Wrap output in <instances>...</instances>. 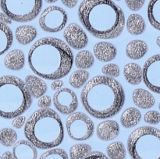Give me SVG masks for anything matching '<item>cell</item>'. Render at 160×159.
<instances>
[{"label": "cell", "mask_w": 160, "mask_h": 159, "mask_svg": "<svg viewBox=\"0 0 160 159\" xmlns=\"http://www.w3.org/2000/svg\"><path fill=\"white\" fill-rule=\"evenodd\" d=\"M68 136L73 140L83 141L93 136L95 124L84 112H74L69 115L66 121Z\"/></svg>", "instance_id": "8"}, {"label": "cell", "mask_w": 160, "mask_h": 159, "mask_svg": "<svg viewBox=\"0 0 160 159\" xmlns=\"http://www.w3.org/2000/svg\"><path fill=\"white\" fill-rule=\"evenodd\" d=\"M131 159H160V130L152 126L134 129L128 139Z\"/></svg>", "instance_id": "6"}, {"label": "cell", "mask_w": 160, "mask_h": 159, "mask_svg": "<svg viewBox=\"0 0 160 159\" xmlns=\"http://www.w3.org/2000/svg\"><path fill=\"white\" fill-rule=\"evenodd\" d=\"M159 110H160V102H159Z\"/></svg>", "instance_id": "44"}, {"label": "cell", "mask_w": 160, "mask_h": 159, "mask_svg": "<svg viewBox=\"0 0 160 159\" xmlns=\"http://www.w3.org/2000/svg\"><path fill=\"white\" fill-rule=\"evenodd\" d=\"M74 63L79 70H87L92 67L95 63V57L91 51L83 50L77 54L74 59Z\"/></svg>", "instance_id": "26"}, {"label": "cell", "mask_w": 160, "mask_h": 159, "mask_svg": "<svg viewBox=\"0 0 160 159\" xmlns=\"http://www.w3.org/2000/svg\"><path fill=\"white\" fill-rule=\"evenodd\" d=\"M92 152V147L87 143H78L70 148V159H84Z\"/></svg>", "instance_id": "28"}, {"label": "cell", "mask_w": 160, "mask_h": 159, "mask_svg": "<svg viewBox=\"0 0 160 159\" xmlns=\"http://www.w3.org/2000/svg\"><path fill=\"white\" fill-rule=\"evenodd\" d=\"M81 100L89 115L98 119H106L121 111L125 102V93L120 83L114 78L96 76L84 86Z\"/></svg>", "instance_id": "2"}, {"label": "cell", "mask_w": 160, "mask_h": 159, "mask_svg": "<svg viewBox=\"0 0 160 159\" xmlns=\"http://www.w3.org/2000/svg\"><path fill=\"white\" fill-rule=\"evenodd\" d=\"M0 7L12 21L27 23L40 13L42 0H0Z\"/></svg>", "instance_id": "7"}, {"label": "cell", "mask_w": 160, "mask_h": 159, "mask_svg": "<svg viewBox=\"0 0 160 159\" xmlns=\"http://www.w3.org/2000/svg\"><path fill=\"white\" fill-rule=\"evenodd\" d=\"M127 30L131 35H141L145 32L146 24L143 17L139 14H131L126 22Z\"/></svg>", "instance_id": "23"}, {"label": "cell", "mask_w": 160, "mask_h": 159, "mask_svg": "<svg viewBox=\"0 0 160 159\" xmlns=\"http://www.w3.org/2000/svg\"><path fill=\"white\" fill-rule=\"evenodd\" d=\"M0 159H2V158H1V156H0Z\"/></svg>", "instance_id": "46"}, {"label": "cell", "mask_w": 160, "mask_h": 159, "mask_svg": "<svg viewBox=\"0 0 160 159\" xmlns=\"http://www.w3.org/2000/svg\"><path fill=\"white\" fill-rule=\"evenodd\" d=\"M116 1H121V0H116Z\"/></svg>", "instance_id": "45"}, {"label": "cell", "mask_w": 160, "mask_h": 159, "mask_svg": "<svg viewBox=\"0 0 160 159\" xmlns=\"http://www.w3.org/2000/svg\"><path fill=\"white\" fill-rule=\"evenodd\" d=\"M12 153L15 159H37L38 157L37 148L28 140L16 142Z\"/></svg>", "instance_id": "14"}, {"label": "cell", "mask_w": 160, "mask_h": 159, "mask_svg": "<svg viewBox=\"0 0 160 159\" xmlns=\"http://www.w3.org/2000/svg\"><path fill=\"white\" fill-rule=\"evenodd\" d=\"M102 72L104 74V76L115 79V78L118 77L120 76V69L117 64L109 63L107 64V65H105L102 68Z\"/></svg>", "instance_id": "32"}, {"label": "cell", "mask_w": 160, "mask_h": 159, "mask_svg": "<svg viewBox=\"0 0 160 159\" xmlns=\"http://www.w3.org/2000/svg\"><path fill=\"white\" fill-rule=\"evenodd\" d=\"M120 125L114 120H105L97 126L96 135L102 141H110L120 134Z\"/></svg>", "instance_id": "13"}, {"label": "cell", "mask_w": 160, "mask_h": 159, "mask_svg": "<svg viewBox=\"0 0 160 159\" xmlns=\"http://www.w3.org/2000/svg\"><path fill=\"white\" fill-rule=\"evenodd\" d=\"M25 123H26V117L20 115V116H17L13 118L12 122V126L15 129H20L24 126Z\"/></svg>", "instance_id": "36"}, {"label": "cell", "mask_w": 160, "mask_h": 159, "mask_svg": "<svg viewBox=\"0 0 160 159\" xmlns=\"http://www.w3.org/2000/svg\"><path fill=\"white\" fill-rule=\"evenodd\" d=\"M156 44H157L158 46L160 48V36H159V37H157V39H156Z\"/></svg>", "instance_id": "43"}, {"label": "cell", "mask_w": 160, "mask_h": 159, "mask_svg": "<svg viewBox=\"0 0 160 159\" xmlns=\"http://www.w3.org/2000/svg\"><path fill=\"white\" fill-rule=\"evenodd\" d=\"M127 6L131 11H138L143 7L146 0H124Z\"/></svg>", "instance_id": "34"}, {"label": "cell", "mask_w": 160, "mask_h": 159, "mask_svg": "<svg viewBox=\"0 0 160 159\" xmlns=\"http://www.w3.org/2000/svg\"><path fill=\"white\" fill-rule=\"evenodd\" d=\"M94 55L97 59L103 62L113 60L117 55V49L113 44L107 41H101L95 44L93 48Z\"/></svg>", "instance_id": "15"}, {"label": "cell", "mask_w": 160, "mask_h": 159, "mask_svg": "<svg viewBox=\"0 0 160 159\" xmlns=\"http://www.w3.org/2000/svg\"><path fill=\"white\" fill-rule=\"evenodd\" d=\"M84 159H109L106 154L100 151H92L88 157Z\"/></svg>", "instance_id": "37"}, {"label": "cell", "mask_w": 160, "mask_h": 159, "mask_svg": "<svg viewBox=\"0 0 160 159\" xmlns=\"http://www.w3.org/2000/svg\"><path fill=\"white\" fill-rule=\"evenodd\" d=\"M63 84V81L61 80H53L52 83L51 84V88L52 90L57 91V90H60V89L62 88Z\"/></svg>", "instance_id": "38"}, {"label": "cell", "mask_w": 160, "mask_h": 159, "mask_svg": "<svg viewBox=\"0 0 160 159\" xmlns=\"http://www.w3.org/2000/svg\"><path fill=\"white\" fill-rule=\"evenodd\" d=\"M2 159H15L13 157V154L10 151H6L3 153L2 156L1 157Z\"/></svg>", "instance_id": "41"}, {"label": "cell", "mask_w": 160, "mask_h": 159, "mask_svg": "<svg viewBox=\"0 0 160 159\" xmlns=\"http://www.w3.org/2000/svg\"><path fill=\"white\" fill-rule=\"evenodd\" d=\"M132 99L134 104L142 109L151 108L156 103L154 96L149 91L143 88L134 90L132 94Z\"/></svg>", "instance_id": "17"}, {"label": "cell", "mask_w": 160, "mask_h": 159, "mask_svg": "<svg viewBox=\"0 0 160 159\" xmlns=\"http://www.w3.org/2000/svg\"><path fill=\"white\" fill-rule=\"evenodd\" d=\"M148 45L142 40L131 41L126 47V55L129 59L138 60L143 58L148 51Z\"/></svg>", "instance_id": "19"}, {"label": "cell", "mask_w": 160, "mask_h": 159, "mask_svg": "<svg viewBox=\"0 0 160 159\" xmlns=\"http://www.w3.org/2000/svg\"><path fill=\"white\" fill-rule=\"evenodd\" d=\"M53 105L62 115H70L77 110L78 100L77 94L71 89L61 88L53 95Z\"/></svg>", "instance_id": "11"}, {"label": "cell", "mask_w": 160, "mask_h": 159, "mask_svg": "<svg viewBox=\"0 0 160 159\" xmlns=\"http://www.w3.org/2000/svg\"><path fill=\"white\" fill-rule=\"evenodd\" d=\"M142 119V113L138 108L130 107L125 109L120 116V123L125 129L134 127Z\"/></svg>", "instance_id": "21"}, {"label": "cell", "mask_w": 160, "mask_h": 159, "mask_svg": "<svg viewBox=\"0 0 160 159\" xmlns=\"http://www.w3.org/2000/svg\"><path fill=\"white\" fill-rule=\"evenodd\" d=\"M47 3H55L58 1V0H45Z\"/></svg>", "instance_id": "42"}, {"label": "cell", "mask_w": 160, "mask_h": 159, "mask_svg": "<svg viewBox=\"0 0 160 159\" xmlns=\"http://www.w3.org/2000/svg\"><path fill=\"white\" fill-rule=\"evenodd\" d=\"M13 42L12 31L6 23L0 22V55L5 54Z\"/></svg>", "instance_id": "24"}, {"label": "cell", "mask_w": 160, "mask_h": 159, "mask_svg": "<svg viewBox=\"0 0 160 159\" xmlns=\"http://www.w3.org/2000/svg\"><path fill=\"white\" fill-rule=\"evenodd\" d=\"M61 2H62V4L65 6H67V8H70V9H73L76 6V5L78 4V0H61Z\"/></svg>", "instance_id": "39"}, {"label": "cell", "mask_w": 160, "mask_h": 159, "mask_svg": "<svg viewBox=\"0 0 160 159\" xmlns=\"http://www.w3.org/2000/svg\"><path fill=\"white\" fill-rule=\"evenodd\" d=\"M4 65L7 69L14 71L22 70L25 65L23 51L20 49H13L8 52L4 59Z\"/></svg>", "instance_id": "18"}, {"label": "cell", "mask_w": 160, "mask_h": 159, "mask_svg": "<svg viewBox=\"0 0 160 159\" xmlns=\"http://www.w3.org/2000/svg\"><path fill=\"white\" fill-rule=\"evenodd\" d=\"M38 35V31L31 25H23L16 29L15 36L17 41L22 45L31 43Z\"/></svg>", "instance_id": "20"}, {"label": "cell", "mask_w": 160, "mask_h": 159, "mask_svg": "<svg viewBox=\"0 0 160 159\" xmlns=\"http://www.w3.org/2000/svg\"><path fill=\"white\" fill-rule=\"evenodd\" d=\"M89 73L84 70H78L73 72L69 78V83L73 88L79 89L84 87L88 81Z\"/></svg>", "instance_id": "29"}, {"label": "cell", "mask_w": 160, "mask_h": 159, "mask_svg": "<svg viewBox=\"0 0 160 159\" xmlns=\"http://www.w3.org/2000/svg\"><path fill=\"white\" fill-rule=\"evenodd\" d=\"M68 21V15L62 8L51 6L44 9L39 17V26L45 32L62 31Z\"/></svg>", "instance_id": "9"}, {"label": "cell", "mask_w": 160, "mask_h": 159, "mask_svg": "<svg viewBox=\"0 0 160 159\" xmlns=\"http://www.w3.org/2000/svg\"><path fill=\"white\" fill-rule=\"evenodd\" d=\"M123 76L128 84L138 85L142 81V68L134 62L127 64L123 68Z\"/></svg>", "instance_id": "22"}, {"label": "cell", "mask_w": 160, "mask_h": 159, "mask_svg": "<svg viewBox=\"0 0 160 159\" xmlns=\"http://www.w3.org/2000/svg\"><path fill=\"white\" fill-rule=\"evenodd\" d=\"M24 135L36 148H55L64 139V127L57 112L52 108H40L31 115L24 125Z\"/></svg>", "instance_id": "4"}, {"label": "cell", "mask_w": 160, "mask_h": 159, "mask_svg": "<svg viewBox=\"0 0 160 159\" xmlns=\"http://www.w3.org/2000/svg\"><path fill=\"white\" fill-rule=\"evenodd\" d=\"M24 83L32 98H40L47 92L46 83L39 76L28 75L25 77Z\"/></svg>", "instance_id": "16"}, {"label": "cell", "mask_w": 160, "mask_h": 159, "mask_svg": "<svg viewBox=\"0 0 160 159\" xmlns=\"http://www.w3.org/2000/svg\"><path fill=\"white\" fill-rule=\"evenodd\" d=\"M17 141V133L10 128H3L0 130V143L2 146L9 147L13 146Z\"/></svg>", "instance_id": "30"}, {"label": "cell", "mask_w": 160, "mask_h": 159, "mask_svg": "<svg viewBox=\"0 0 160 159\" xmlns=\"http://www.w3.org/2000/svg\"><path fill=\"white\" fill-rule=\"evenodd\" d=\"M52 104V99L48 95H43L39 98L38 101V105L41 108H48Z\"/></svg>", "instance_id": "35"}, {"label": "cell", "mask_w": 160, "mask_h": 159, "mask_svg": "<svg viewBox=\"0 0 160 159\" xmlns=\"http://www.w3.org/2000/svg\"><path fill=\"white\" fill-rule=\"evenodd\" d=\"M142 80L150 90L160 94V54L151 56L144 64Z\"/></svg>", "instance_id": "10"}, {"label": "cell", "mask_w": 160, "mask_h": 159, "mask_svg": "<svg viewBox=\"0 0 160 159\" xmlns=\"http://www.w3.org/2000/svg\"><path fill=\"white\" fill-rule=\"evenodd\" d=\"M78 18L92 36L104 40L118 37L125 26L123 11L112 0H83Z\"/></svg>", "instance_id": "3"}, {"label": "cell", "mask_w": 160, "mask_h": 159, "mask_svg": "<svg viewBox=\"0 0 160 159\" xmlns=\"http://www.w3.org/2000/svg\"><path fill=\"white\" fill-rule=\"evenodd\" d=\"M147 15L152 26L160 31V0H150Z\"/></svg>", "instance_id": "25"}, {"label": "cell", "mask_w": 160, "mask_h": 159, "mask_svg": "<svg viewBox=\"0 0 160 159\" xmlns=\"http://www.w3.org/2000/svg\"><path fill=\"white\" fill-rule=\"evenodd\" d=\"M144 120L150 125H156L160 123V113L156 110L148 111L144 115Z\"/></svg>", "instance_id": "33"}, {"label": "cell", "mask_w": 160, "mask_h": 159, "mask_svg": "<svg viewBox=\"0 0 160 159\" xmlns=\"http://www.w3.org/2000/svg\"><path fill=\"white\" fill-rule=\"evenodd\" d=\"M39 159H69L68 154L61 148L48 149L42 154Z\"/></svg>", "instance_id": "31"}, {"label": "cell", "mask_w": 160, "mask_h": 159, "mask_svg": "<svg viewBox=\"0 0 160 159\" xmlns=\"http://www.w3.org/2000/svg\"><path fill=\"white\" fill-rule=\"evenodd\" d=\"M109 159H125L127 156V151L124 144L120 141L111 143L106 147Z\"/></svg>", "instance_id": "27"}, {"label": "cell", "mask_w": 160, "mask_h": 159, "mask_svg": "<svg viewBox=\"0 0 160 159\" xmlns=\"http://www.w3.org/2000/svg\"><path fill=\"white\" fill-rule=\"evenodd\" d=\"M32 99L24 81L11 75L0 77V117L11 119L29 109Z\"/></svg>", "instance_id": "5"}, {"label": "cell", "mask_w": 160, "mask_h": 159, "mask_svg": "<svg viewBox=\"0 0 160 159\" xmlns=\"http://www.w3.org/2000/svg\"><path fill=\"white\" fill-rule=\"evenodd\" d=\"M0 22L6 23V24H11L12 20L6 14H5L4 12H0Z\"/></svg>", "instance_id": "40"}, {"label": "cell", "mask_w": 160, "mask_h": 159, "mask_svg": "<svg viewBox=\"0 0 160 159\" xmlns=\"http://www.w3.org/2000/svg\"><path fill=\"white\" fill-rule=\"evenodd\" d=\"M63 37L67 45L75 50L86 48L88 44V37L84 30L75 23L67 26L63 32Z\"/></svg>", "instance_id": "12"}, {"label": "cell", "mask_w": 160, "mask_h": 159, "mask_svg": "<svg viewBox=\"0 0 160 159\" xmlns=\"http://www.w3.org/2000/svg\"><path fill=\"white\" fill-rule=\"evenodd\" d=\"M28 62L33 73L43 79L55 80L67 76L73 64L72 50L56 37H42L30 48Z\"/></svg>", "instance_id": "1"}]
</instances>
